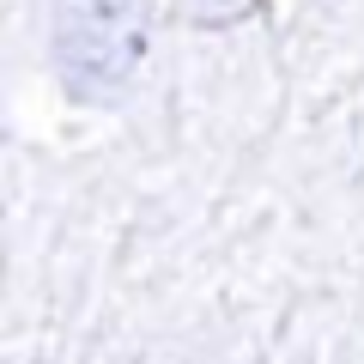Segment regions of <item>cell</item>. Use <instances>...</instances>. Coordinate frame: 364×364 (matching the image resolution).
I'll return each mask as SVG.
<instances>
[{
  "label": "cell",
  "mask_w": 364,
  "mask_h": 364,
  "mask_svg": "<svg viewBox=\"0 0 364 364\" xmlns=\"http://www.w3.org/2000/svg\"><path fill=\"white\" fill-rule=\"evenodd\" d=\"M152 55V0H55L49 67L73 104H122Z\"/></svg>",
  "instance_id": "1"
},
{
  "label": "cell",
  "mask_w": 364,
  "mask_h": 364,
  "mask_svg": "<svg viewBox=\"0 0 364 364\" xmlns=\"http://www.w3.org/2000/svg\"><path fill=\"white\" fill-rule=\"evenodd\" d=\"M255 13H261V0H182V18L200 31H231Z\"/></svg>",
  "instance_id": "2"
}]
</instances>
